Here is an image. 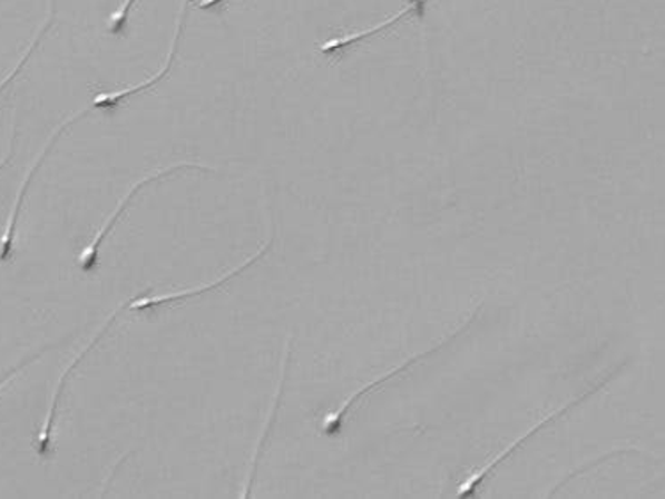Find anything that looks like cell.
<instances>
[{
    "label": "cell",
    "mask_w": 665,
    "mask_h": 499,
    "mask_svg": "<svg viewBox=\"0 0 665 499\" xmlns=\"http://www.w3.org/2000/svg\"><path fill=\"white\" fill-rule=\"evenodd\" d=\"M428 0H410L409 4L404 6L403 9H400L397 14L385 18V20L376 23V26L368 27V29H362V31L350 32V35L338 36V38H331V40L323 41V43L320 45V50L325 53L334 52V50L344 49V47H349V45L359 43V41L365 40V38H370V36L376 35V32L383 31V29H388V27L394 26L398 20H401V18L407 17V14L412 13V11L422 13V8H424Z\"/></svg>",
    "instance_id": "cell-5"
},
{
    "label": "cell",
    "mask_w": 665,
    "mask_h": 499,
    "mask_svg": "<svg viewBox=\"0 0 665 499\" xmlns=\"http://www.w3.org/2000/svg\"><path fill=\"white\" fill-rule=\"evenodd\" d=\"M270 244L272 241L266 242V246H263L262 250L257 251V254H254L253 258L247 260V262L242 263L239 267L233 268V271L227 272L224 276L218 277L215 280L214 283H208V285H201L194 286V288L187 290H179V292H170V294H162V295H148V297H137L128 304V310L135 312V310H148V307L160 306L164 303H173V301H179V299L192 297V295H201L208 292V290L217 288V286L224 285L226 281H229L231 277L238 276L239 272L245 271V268L251 267L254 262L262 258L263 254L268 251Z\"/></svg>",
    "instance_id": "cell-4"
},
{
    "label": "cell",
    "mask_w": 665,
    "mask_h": 499,
    "mask_svg": "<svg viewBox=\"0 0 665 499\" xmlns=\"http://www.w3.org/2000/svg\"><path fill=\"white\" fill-rule=\"evenodd\" d=\"M185 167L205 169V172L208 169V172H212V169H209L208 166H205V164L185 163V160H183V163L173 164V166L166 167V169H158V172L151 173V175L144 176L143 180L131 185L127 196L123 197L121 202H119L118 206H116V211H114L113 214L107 217L104 226H101V228L98 229V233H96L95 238L89 242L88 246L84 247L82 253L79 254V260H77L79 267L82 268L84 272L95 271L96 265H98V250H100L101 242H104V238L107 237V233L113 229L114 224L118 223L123 212L127 211V206L130 205L135 194L139 193L144 185L151 184L153 180H158V178H162V176L169 175V173L176 172V169H185Z\"/></svg>",
    "instance_id": "cell-1"
},
{
    "label": "cell",
    "mask_w": 665,
    "mask_h": 499,
    "mask_svg": "<svg viewBox=\"0 0 665 499\" xmlns=\"http://www.w3.org/2000/svg\"><path fill=\"white\" fill-rule=\"evenodd\" d=\"M188 8V0H183L182 9H179L178 13V22H176V31L175 38L170 41L169 52H167L166 62L162 65L160 70L157 74L149 77V79L144 80V82L135 84V86H128V88L116 89V91H105L98 92L95 98H92V107L98 109V107H113L119 101L125 100V98L130 97V95H135V92L144 91V89L151 88L158 80L164 79L167 74H169L170 65L175 61L176 56V47H178L179 35H182V27L183 20H185V13H187Z\"/></svg>",
    "instance_id": "cell-3"
},
{
    "label": "cell",
    "mask_w": 665,
    "mask_h": 499,
    "mask_svg": "<svg viewBox=\"0 0 665 499\" xmlns=\"http://www.w3.org/2000/svg\"><path fill=\"white\" fill-rule=\"evenodd\" d=\"M52 2H50V9H48V17L47 20H45L43 26H41L40 29H38V32H36L31 43H29V47H27L26 52H23L22 58H20V61H18L17 65H14L13 70L9 71V74L6 75L4 79H0V91H2V89H4L6 86H8V84L11 82V80H13L18 74H20V70H22L23 65H26L27 62V59H29V56H31L32 50H35L36 47H38V43H40L41 36L45 35V31H47L48 27H50V23H52Z\"/></svg>",
    "instance_id": "cell-7"
},
{
    "label": "cell",
    "mask_w": 665,
    "mask_h": 499,
    "mask_svg": "<svg viewBox=\"0 0 665 499\" xmlns=\"http://www.w3.org/2000/svg\"><path fill=\"white\" fill-rule=\"evenodd\" d=\"M123 307L125 306H123L121 304V306H119L118 310H116V312L110 313L109 319L105 320L104 324L100 325V329H98V333H96L95 336H92V340L91 342H89V345L84 346L82 352H80V354L77 355V358H75V360L71 361L70 364H68V369H66L65 372H62V375L59 376V381H57L56 384V390H53L52 402H50V408H48L47 417H45L43 427H41L40 434H38V441H36V451H38V456H40L41 459H47V457L52 456L53 418H56L57 402H59V397H61L62 388H65L66 376L70 375L71 370H74L75 366H77V364L80 363V360H82L84 355L88 354V352L91 351L92 346H95L96 343L100 342V337L104 336L105 331H107V329L110 327V324H113V320L116 319V316H118V313L121 312Z\"/></svg>",
    "instance_id": "cell-2"
},
{
    "label": "cell",
    "mask_w": 665,
    "mask_h": 499,
    "mask_svg": "<svg viewBox=\"0 0 665 499\" xmlns=\"http://www.w3.org/2000/svg\"><path fill=\"white\" fill-rule=\"evenodd\" d=\"M11 151H13V148H11V146H9L8 154H6L4 158H2V160H0V169H2V167L6 166V163H8L9 157H11Z\"/></svg>",
    "instance_id": "cell-11"
},
{
    "label": "cell",
    "mask_w": 665,
    "mask_h": 499,
    "mask_svg": "<svg viewBox=\"0 0 665 499\" xmlns=\"http://www.w3.org/2000/svg\"><path fill=\"white\" fill-rule=\"evenodd\" d=\"M287 355H290V345H287L286 355H284L283 372H281V381H278L277 391H275L274 403H272V409H270L265 427H263V434L260 436V441H257L256 450H254L253 462H251V474H248L247 487H245L244 496H248V491H251V482H253L254 468H256L257 457H260V451H262L263 442H265L266 434H268L270 425H272V421H274L275 411H277L278 400H281V391H283L284 375H286Z\"/></svg>",
    "instance_id": "cell-6"
},
{
    "label": "cell",
    "mask_w": 665,
    "mask_h": 499,
    "mask_svg": "<svg viewBox=\"0 0 665 499\" xmlns=\"http://www.w3.org/2000/svg\"><path fill=\"white\" fill-rule=\"evenodd\" d=\"M48 349H50V346H45L43 351L38 352V354L32 355V358H29V360L27 361H22V363L18 364L17 369L11 370V372L8 373V375L4 376V379H2V381H0V390H2V388H4L6 384H8V382L13 381L14 376L18 375V373L22 372V370H26L27 366H29V364L35 363V361L40 360L41 354H43L45 351H48Z\"/></svg>",
    "instance_id": "cell-9"
},
{
    "label": "cell",
    "mask_w": 665,
    "mask_h": 499,
    "mask_svg": "<svg viewBox=\"0 0 665 499\" xmlns=\"http://www.w3.org/2000/svg\"><path fill=\"white\" fill-rule=\"evenodd\" d=\"M221 2H224V0H197V4L203 9L214 8V6L221 4Z\"/></svg>",
    "instance_id": "cell-10"
},
{
    "label": "cell",
    "mask_w": 665,
    "mask_h": 499,
    "mask_svg": "<svg viewBox=\"0 0 665 499\" xmlns=\"http://www.w3.org/2000/svg\"><path fill=\"white\" fill-rule=\"evenodd\" d=\"M134 2L135 0H123L121 6L110 13L109 20H107V26L110 27L109 31L113 32V35H123V32H125L128 13H130Z\"/></svg>",
    "instance_id": "cell-8"
}]
</instances>
